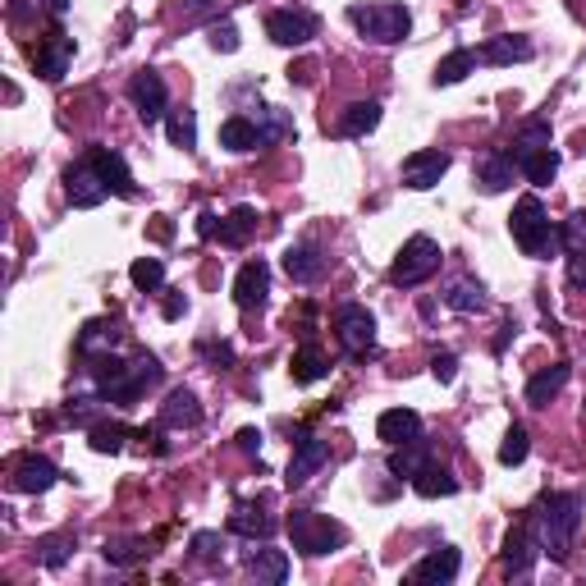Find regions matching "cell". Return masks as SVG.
<instances>
[{
    "label": "cell",
    "instance_id": "277c9868",
    "mask_svg": "<svg viewBox=\"0 0 586 586\" xmlns=\"http://www.w3.org/2000/svg\"><path fill=\"white\" fill-rule=\"evenodd\" d=\"M289 536H293V550H298V554H312V559H321V554H335V550H344V545H348L344 522L326 518V513H312V509L289 513Z\"/></svg>",
    "mask_w": 586,
    "mask_h": 586
},
{
    "label": "cell",
    "instance_id": "ac0fdd59",
    "mask_svg": "<svg viewBox=\"0 0 586 586\" xmlns=\"http://www.w3.org/2000/svg\"><path fill=\"white\" fill-rule=\"evenodd\" d=\"M458 568H463V554L454 550V545H440V550H431L426 559H417L413 568H408V582H431V586H449L458 577Z\"/></svg>",
    "mask_w": 586,
    "mask_h": 586
},
{
    "label": "cell",
    "instance_id": "6da1fadb",
    "mask_svg": "<svg viewBox=\"0 0 586 586\" xmlns=\"http://www.w3.org/2000/svg\"><path fill=\"white\" fill-rule=\"evenodd\" d=\"M527 522H532L536 541H541V550L550 559H568V545H573L577 527H582V495H573V490L541 495L536 509L527 513Z\"/></svg>",
    "mask_w": 586,
    "mask_h": 586
},
{
    "label": "cell",
    "instance_id": "d590c367",
    "mask_svg": "<svg viewBox=\"0 0 586 586\" xmlns=\"http://www.w3.org/2000/svg\"><path fill=\"white\" fill-rule=\"evenodd\" d=\"M101 554H106V564H115V568H133V564H142V559H152V545L142 541V536H115V541L101 545Z\"/></svg>",
    "mask_w": 586,
    "mask_h": 586
},
{
    "label": "cell",
    "instance_id": "8992f818",
    "mask_svg": "<svg viewBox=\"0 0 586 586\" xmlns=\"http://www.w3.org/2000/svg\"><path fill=\"white\" fill-rule=\"evenodd\" d=\"M92 385H97L101 399H110L115 408H133L142 399L138 380H133V362H124L120 353H101L92 358Z\"/></svg>",
    "mask_w": 586,
    "mask_h": 586
},
{
    "label": "cell",
    "instance_id": "cb8c5ba5",
    "mask_svg": "<svg viewBox=\"0 0 586 586\" xmlns=\"http://www.w3.org/2000/svg\"><path fill=\"white\" fill-rule=\"evenodd\" d=\"M275 527H280V522H275L266 509H252V504H239V509L229 513V532L248 536V541H271Z\"/></svg>",
    "mask_w": 586,
    "mask_h": 586
},
{
    "label": "cell",
    "instance_id": "681fc988",
    "mask_svg": "<svg viewBox=\"0 0 586 586\" xmlns=\"http://www.w3.org/2000/svg\"><path fill=\"white\" fill-rule=\"evenodd\" d=\"M220 550H225V541H220V532H193V554L202 559V564H216Z\"/></svg>",
    "mask_w": 586,
    "mask_h": 586
},
{
    "label": "cell",
    "instance_id": "ba28073f",
    "mask_svg": "<svg viewBox=\"0 0 586 586\" xmlns=\"http://www.w3.org/2000/svg\"><path fill=\"white\" fill-rule=\"evenodd\" d=\"M129 101L138 110L142 124H161L165 120V106H170V92H165V78L156 69H138L129 78Z\"/></svg>",
    "mask_w": 586,
    "mask_h": 586
},
{
    "label": "cell",
    "instance_id": "ee69618b",
    "mask_svg": "<svg viewBox=\"0 0 586 586\" xmlns=\"http://www.w3.org/2000/svg\"><path fill=\"white\" fill-rule=\"evenodd\" d=\"M129 435H133L129 426H106V422H97V426H92V449H97V454H120Z\"/></svg>",
    "mask_w": 586,
    "mask_h": 586
},
{
    "label": "cell",
    "instance_id": "4fadbf2b",
    "mask_svg": "<svg viewBox=\"0 0 586 586\" xmlns=\"http://www.w3.org/2000/svg\"><path fill=\"white\" fill-rule=\"evenodd\" d=\"M445 174H449V152H440V147H422V152H413L403 161V184L413 188V193L435 188Z\"/></svg>",
    "mask_w": 586,
    "mask_h": 586
},
{
    "label": "cell",
    "instance_id": "4dcf8cb0",
    "mask_svg": "<svg viewBox=\"0 0 586 586\" xmlns=\"http://www.w3.org/2000/svg\"><path fill=\"white\" fill-rule=\"evenodd\" d=\"M115 344H120V326L115 321H87L83 335H78V353H87V358L115 353Z\"/></svg>",
    "mask_w": 586,
    "mask_h": 586
},
{
    "label": "cell",
    "instance_id": "4316f807",
    "mask_svg": "<svg viewBox=\"0 0 586 586\" xmlns=\"http://www.w3.org/2000/svg\"><path fill=\"white\" fill-rule=\"evenodd\" d=\"M413 490L422 495V500H449V495H458V477L440 463H426L413 477Z\"/></svg>",
    "mask_w": 586,
    "mask_h": 586
},
{
    "label": "cell",
    "instance_id": "f1b7e54d",
    "mask_svg": "<svg viewBox=\"0 0 586 586\" xmlns=\"http://www.w3.org/2000/svg\"><path fill=\"white\" fill-rule=\"evenodd\" d=\"M426 463H431V445H426V440H408V445H394L390 449V477H399V481L403 477L413 481Z\"/></svg>",
    "mask_w": 586,
    "mask_h": 586
},
{
    "label": "cell",
    "instance_id": "9c48e42d",
    "mask_svg": "<svg viewBox=\"0 0 586 586\" xmlns=\"http://www.w3.org/2000/svg\"><path fill=\"white\" fill-rule=\"evenodd\" d=\"M326 458H330L326 440H321V435H312V431H303L298 440H293V458H289V477H284V486H289V490L307 486V481L326 467Z\"/></svg>",
    "mask_w": 586,
    "mask_h": 586
},
{
    "label": "cell",
    "instance_id": "11a10c76",
    "mask_svg": "<svg viewBox=\"0 0 586 586\" xmlns=\"http://www.w3.org/2000/svg\"><path fill=\"white\" fill-rule=\"evenodd\" d=\"M184 312H188V298L184 293H170V298H165V321H179Z\"/></svg>",
    "mask_w": 586,
    "mask_h": 586
},
{
    "label": "cell",
    "instance_id": "83f0119b",
    "mask_svg": "<svg viewBox=\"0 0 586 586\" xmlns=\"http://www.w3.org/2000/svg\"><path fill=\"white\" fill-rule=\"evenodd\" d=\"M477 170H481V188H486V193H504V188H513L518 161H513L509 152H486Z\"/></svg>",
    "mask_w": 586,
    "mask_h": 586
},
{
    "label": "cell",
    "instance_id": "91938a15",
    "mask_svg": "<svg viewBox=\"0 0 586 586\" xmlns=\"http://www.w3.org/2000/svg\"><path fill=\"white\" fill-rule=\"evenodd\" d=\"M46 10H51V14H55V19H60V14H65V10H69V0H46Z\"/></svg>",
    "mask_w": 586,
    "mask_h": 586
},
{
    "label": "cell",
    "instance_id": "f35d334b",
    "mask_svg": "<svg viewBox=\"0 0 586 586\" xmlns=\"http://www.w3.org/2000/svg\"><path fill=\"white\" fill-rule=\"evenodd\" d=\"M74 532H55V536H42V541L33 545L37 554V564L42 568H65L69 564V554H74Z\"/></svg>",
    "mask_w": 586,
    "mask_h": 586
},
{
    "label": "cell",
    "instance_id": "3957f363",
    "mask_svg": "<svg viewBox=\"0 0 586 586\" xmlns=\"http://www.w3.org/2000/svg\"><path fill=\"white\" fill-rule=\"evenodd\" d=\"M348 23H353L362 37L380 42V46H394V42H403V37L413 33V14H408V5H399V0H367V5H348Z\"/></svg>",
    "mask_w": 586,
    "mask_h": 586
},
{
    "label": "cell",
    "instance_id": "484cf974",
    "mask_svg": "<svg viewBox=\"0 0 586 586\" xmlns=\"http://www.w3.org/2000/svg\"><path fill=\"white\" fill-rule=\"evenodd\" d=\"M445 307H454V312H486L490 298H486V289H481V280L458 275V280L445 284Z\"/></svg>",
    "mask_w": 586,
    "mask_h": 586
},
{
    "label": "cell",
    "instance_id": "c3c4849f",
    "mask_svg": "<svg viewBox=\"0 0 586 586\" xmlns=\"http://www.w3.org/2000/svg\"><path fill=\"white\" fill-rule=\"evenodd\" d=\"M133 380H138V390L147 394L152 385H161V362H156L152 353H138V358H133Z\"/></svg>",
    "mask_w": 586,
    "mask_h": 586
},
{
    "label": "cell",
    "instance_id": "7c38bea8",
    "mask_svg": "<svg viewBox=\"0 0 586 586\" xmlns=\"http://www.w3.org/2000/svg\"><path fill=\"white\" fill-rule=\"evenodd\" d=\"M33 65H37V74H42L46 83H60V78L69 74V65H74V37L60 33V28H51L46 42L33 51Z\"/></svg>",
    "mask_w": 586,
    "mask_h": 586
},
{
    "label": "cell",
    "instance_id": "e0dca14e",
    "mask_svg": "<svg viewBox=\"0 0 586 586\" xmlns=\"http://www.w3.org/2000/svg\"><path fill=\"white\" fill-rule=\"evenodd\" d=\"M55 481H60V467H55L51 458L46 454H23L19 463H14L10 486L19 490V495H42V490H51Z\"/></svg>",
    "mask_w": 586,
    "mask_h": 586
},
{
    "label": "cell",
    "instance_id": "8d00e7d4",
    "mask_svg": "<svg viewBox=\"0 0 586 586\" xmlns=\"http://www.w3.org/2000/svg\"><path fill=\"white\" fill-rule=\"evenodd\" d=\"M477 60L481 55L477 51H467V46H458V51H449L445 60H440V65H435V87H454V83H463L467 74H472V69H477Z\"/></svg>",
    "mask_w": 586,
    "mask_h": 586
},
{
    "label": "cell",
    "instance_id": "7402d4cb",
    "mask_svg": "<svg viewBox=\"0 0 586 586\" xmlns=\"http://www.w3.org/2000/svg\"><path fill=\"white\" fill-rule=\"evenodd\" d=\"M376 435L390 449L394 445H408V440H422V417H417L413 408H390V413H380Z\"/></svg>",
    "mask_w": 586,
    "mask_h": 586
},
{
    "label": "cell",
    "instance_id": "30bf717a",
    "mask_svg": "<svg viewBox=\"0 0 586 586\" xmlns=\"http://www.w3.org/2000/svg\"><path fill=\"white\" fill-rule=\"evenodd\" d=\"M316 28H321V19H316L312 10H271L266 14V37L280 46H307L316 37Z\"/></svg>",
    "mask_w": 586,
    "mask_h": 586
},
{
    "label": "cell",
    "instance_id": "f907efd6",
    "mask_svg": "<svg viewBox=\"0 0 586 586\" xmlns=\"http://www.w3.org/2000/svg\"><path fill=\"white\" fill-rule=\"evenodd\" d=\"M211 51H225V55L239 51V28L234 23H216L211 28Z\"/></svg>",
    "mask_w": 586,
    "mask_h": 586
},
{
    "label": "cell",
    "instance_id": "7a4b0ae2",
    "mask_svg": "<svg viewBox=\"0 0 586 586\" xmlns=\"http://www.w3.org/2000/svg\"><path fill=\"white\" fill-rule=\"evenodd\" d=\"M509 234L527 257L536 261H550L554 252H564V239H559V225H550V211L541 207V197H522L518 207L509 216Z\"/></svg>",
    "mask_w": 586,
    "mask_h": 586
},
{
    "label": "cell",
    "instance_id": "f6af8a7d",
    "mask_svg": "<svg viewBox=\"0 0 586 586\" xmlns=\"http://www.w3.org/2000/svg\"><path fill=\"white\" fill-rule=\"evenodd\" d=\"M559 239H564V257L586 252V211H573V216L559 225Z\"/></svg>",
    "mask_w": 586,
    "mask_h": 586
},
{
    "label": "cell",
    "instance_id": "9a60e30c",
    "mask_svg": "<svg viewBox=\"0 0 586 586\" xmlns=\"http://www.w3.org/2000/svg\"><path fill=\"white\" fill-rule=\"evenodd\" d=\"M266 293H271V266L261 257L239 266V275H234V303H239L243 312H261V307H266Z\"/></svg>",
    "mask_w": 586,
    "mask_h": 586
},
{
    "label": "cell",
    "instance_id": "7bdbcfd3",
    "mask_svg": "<svg viewBox=\"0 0 586 586\" xmlns=\"http://www.w3.org/2000/svg\"><path fill=\"white\" fill-rule=\"evenodd\" d=\"M527 454H532L527 431H522V426H509V431H504V445H500V463L504 467H518V463H527Z\"/></svg>",
    "mask_w": 586,
    "mask_h": 586
},
{
    "label": "cell",
    "instance_id": "44dd1931",
    "mask_svg": "<svg viewBox=\"0 0 586 586\" xmlns=\"http://www.w3.org/2000/svg\"><path fill=\"white\" fill-rule=\"evenodd\" d=\"M477 55L486 60V65H527V60L536 55V46L522 33H504V37H490Z\"/></svg>",
    "mask_w": 586,
    "mask_h": 586
},
{
    "label": "cell",
    "instance_id": "f5cc1de1",
    "mask_svg": "<svg viewBox=\"0 0 586 586\" xmlns=\"http://www.w3.org/2000/svg\"><path fill=\"white\" fill-rule=\"evenodd\" d=\"M261 440H266V435H261L257 426H243V431H239V449H243L248 458H257V454H261Z\"/></svg>",
    "mask_w": 586,
    "mask_h": 586
},
{
    "label": "cell",
    "instance_id": "d6a6232c",
    "mask_svg": "<svg viewBox=\"0 0 586 586\" xmlns=\"http://www.w3.org/2000/svg\"><path fill=\"white\" fill-rule=\"evenodd\" d=\"M248 577H257V582H271V586L289 582V554H284V550H257V554H248Z\"/></svg>",
    "mask_w": 586,
    "mask_h": 586
},
{
    "label": "cell",
    "instance_id": "e575fe53",
    "mask_svg": "<svg viewBox=\"0 0 586 586\" xmlns=\"http://www.w3.org/2000/svg\"><path fill=\"white\" fill-rule=\"evenodd\" d=\"M216 234H220V243H225V248H243V243L257 234V211H252V207H234L225 220H220Z\"/></svg>",
    "mask_w": 586,
    "mask_h": 586
},
{
    "label": "cell",
    "instance_id": "b9f144b4",
    "mask_svg": "<svg viewBox=\"0 0 586 586\" xmlns=\"http://www.w3.org/2000/svg\"><path fill=\"white\" fill-rule=\"evenodd\" d=\"M106 408H110V399H69V422L74 426H87V431H92V426L101 422V417H106Z\"/></svg>",
    "mask_w": 586,
    "mask_h": 586
},
{
    "label": "cell",
    "instance_id": "7dc6e473",
    "mask_svg": "<svg viewBox=\"0 0 586 586\" xmlns=\"http://www.w3.org/2000/svg\"><path fill=\"white\" fill-rule=\"evenodd\" d=\"M197 358H207L216 371H225V367H234V348H229L225 339H202V344H197Z\"/></svg>",
    "mask_w": 586,
    "mask_h": 586
},
{
    "label": "cell",
    "instance_id": "f546056e",
    "mask_svg": "<svg viewBox=\"0 0 586 586\" xmlns=\"http://www.w3.org/2000/svg\"><path fill=\"white\" fill-rule=\"evenodd\" d=\"M289 371H293V380H298V385H316V380L330 376V358L316 344H303L298 353H293Z\"/></svg>",
    "mask_w": 586,
    "mask_h": 586
},
{
    "label": "cell",
    "instance_id": "8fae6325",
    "mask_svg": "<svg viewBox=\"0 0 586 586\" xmlns=\"http://www.w3.org/2000/svg\"><path fill=\"white\" fill-rule=\"evenodd\" d=\"M65 197L74 202L78 211H92V207H101V202L110 197V188L101 184L97 165H92V161H78V165H69V170H65Z\"/></svg>",
    "mask_w": 586,
    "mask_h": 586
},
{
    "label": "cell",
    "instance_id": "9f6ffc18",
    "mask_svg": "<svg viewBox=\"0 0 586 586\" xmlns=\"http://www.w3.org/2000/svg\"><path fill=\"white\" fill-rule=\"evenodd\" d=\"M197 234H202V239H216V216H211V211L197 216Z\"/></svg>",
    "mask_w": 586,
    "mask_h": 586
},
{
    "label": "cell",
    "instance_id": "6f0895ef",
    "mask_svg": "<svg viewBox=\"0 0 586 586\" xmlns=\"http://www.w3.org/2000/svg\"><path fill=\"white\" fill-rule=\"evenodd\" d=\"M152 239H174V225H170V220H165V216H156V225H152Z\"/></svg>",
    "mask_w": 586,
    "mask_h": 586
},
{
    "label": "cell",
    "instance_id": "836d02e7",
    "mask_svg": "<svg viewBox=\"0 0 586 586\" xmlns=\"http://www.w3.org/2000/svg\"><path fill=\"white\" fill-rule=\"evenodd\" d=\"M380 124V101H353V106L339 115V133L344 138H367Z\"/></svg>",
    "mask_w": 586,
    "mask_h": 586
},
{
    "label": "cell",
    "instance_id": "816d5d0a",
    "mask_svg": "<svg viewBox=\"0 0 586 586\" xmlns=\"http://www.w3.org/2000/svg\"><path fill=\"white\" fill-rule=\"evenodd\" d=\"M431 376L440 380V385H449V380L458 376V358H454V353H435V358H431Z\"/></svg>",
    "mask_w": 586,
    "mask_h": 586
},
{
    "label": "cell",
    "instance_id": "74e56055",
    "mask_svg": "<svg viewBox=\"0 0 586 586\" xmlns=\"http://www.w3.org/2000/svg\"><path fill=\"white\" fill-rule=\"evenodd\" d=\"M257 133H261V147H275V142H284V138H298V129H293V120L284 115L280 106H261L257 110Z\"/></svg>",
    "mask_w": 586,
    "mask_h": 586
},
{
    "label": "cell",
    "instance_id": "52a82bcc",
    "mask_svg": "<svg viewBox=\"0 0 586 586\" xmlns=\"http://www.w3.org/2000/svg\"><path fill=\"white\" fill-rule=\"evenodd\" d=\"M335 335H339V344H344V353L367 358L371 348H376V316L362 303H344L335 312Z\"/></svg>",
    "mask_w": 586,
    "mask_h": 586
},
{
    "label": "cell",
    "instance_id": "5b68a950",
    "mask_svg": "<svg viewBox=\"0 0 586 586\" xmlns=\"http://www.w3.org/2000/svg\"><path fill=\"white\" fill-rule=\"evenodd\" d=\"M435 271H440V243L426 239V234H413V239L399 248V257H394L390 284L394 289H417V284H426Z\"/></svg>",
    "mask_w": 586,
    "mask_h": 586
},
{
    "label": "cell",
    "instance_id": "bcb514c9",
    "mask_svg": "<svg viewBox=\"0 0 586 586\" xmlns=\"http://www.w3.org/2000/svg\"><path fill=\"white\" fill-rule=\"evenodd\" d=\"M532 147H550V124H545V120H532V124H522V129H518V138H513V147H509V152L518 156V152H532Z\"/></svg>",
    "mask_w": 586,
    "mask_h": 586
},
{
    "label": "cell",
    "instance_id": "1f68e13d",
    "mask_svg": "<svg viewBox=\"0 0 586 586\" xmlns=\"http://www.w3.org/2000/svg\"><path fill=\"white\" fill-rule=\"evenodd\" d=\"M220 147H229V152H257L261 147L257 124H252L248 115H229V120L220 124Z\"/></svg>",
    "mask_w": 586,
    "mask_h": 586
},
{
    "label": "cell",
    "instance_id": "db71d44e",
    "mask_svg": "<svg viewBox=\"0 0 586 586\" xmlns=\"http://www.w3.org/2000/svg\"><path fill=\"white\" fill-rule=\"evenodd\" d=\"M564 261H568V284L582 289L586 284V252H573V257H564Z\"/></svg>",
    "mask_w": 586,
    "mask_h": 586
},
{
    "label": "cell",
    "instance_id": "ffe728a7",
    "mask_svg": "<svg viewBox=\"0 0 586 586\" xmlns=\"http://www.w3.org/2000/svg\"><path fill=\"white\" fill-rule=\"evenodd\" d=\"M284 271H289L293 284H316L321 275H326V252H321V243H293L289 252H284Z\"/></svg>",
    "mask_w": 586,
    "mask_h": 586
},
{
    "label": "cell",
    "instance_id": "603a6c76",
    "mask_svg": "<svg viewBox=\"0 0 586 586\" xmlns=\"http://www.w3.org/2000/svg\"><path fill=\"white\" fill-rule=\"evenodd\" d=\"M513 161H518L522 179H527V184H536V188L554 184V174H559V152H554V147H532V152H518Z\"/></svg>",
    "mask_w": 586,
    "mask_h": 586
},
{
    "label": "cell",
    "instance_id": "ab89813d",
    "mask_svg": "<svg viewBox=\"0 0 586 586\" xmlns=\"http://www.w3.org/2000/svg\"><path fill=\"white\" fill-rule=\"evenodd\" d=\"M165 133H170V142L179 147V152H197V110H170L165 115Z\"/></svg>",
    "mask_w": 586,
    "mask_h": 586
},
{
    "label": "cell",
    "instance_id": "d4e9b609",
    "mask_svg": "<svg viewBox=\"0 0 586 586\" xmlns=\"http://www.w3.org/2000/svg\"><path fill=\"white\" fill-rule=\"evenodd\" d=\"M568 376H573V371H568V362H554V367L536 371V376L527 380V403H532V408H545L550 399H559V390L568 385Z\"/></svg>",
    "mask_w": 586,
    "mask_h": 586
},
{
    "label": "cell",
    "instance_id": "5bb4252c",
    "mask_svg": "<svg viewBox=\"0 0 586 586\" xmlns=\"http://www.w3.org/2000/svg\"><path fill=\"white\" fill-rule=\"evenodd\" d=\"M87 161L97 165L101 184H106L115 197H124V202H129V197H138V184H133L129 161H124V156L115 152V147H92V152H87Z\"/></svg>",
    "mask_w": 586,
    "mask_h": 586
},
{
    "label": "cell",
    "instance_id": "60d3db41",
    "mask_svg": "<svg viewBox=\"0 0 586 586\" xmlns=\"http://www.w3.org/2000/svg\"><path fill=\"white\" fill-rule=\"evenodd\" d=\"M129 280H133V289H142V293H156L165 284V266H161V257H138L129 266Z\"/></svg>",
    "mask_w": 586,
    "mask_h": 586
},
{
    "label": "cell",
    "instance_id": "680465c9",
    "mask_svg": "<svg viewBox=\"0 0 586 586\" xmlns=\"http://www.w3.org/2000/svg\"><path fill=\"white\" fill-rule=\"evenodd\" d=\"M216 10V0H184V14H207Z\"/></svg>",
    "mask_w": 586,
    "mask_h": 586
},
{
    "label": "cell",
    "instance_id": "2e32d148",
    "mask_svg": "<svg viewBox=\"0 0 586 586\" xmlns=\"http://www.w3.org/2000/svg\"><path fill=\"white\" fill-rule=\"evenodd\" d=\"M536 554H541V541H536L532 522H518V527H513V532L504 536V550H500V559H504V573H509V577L532 573Z\"/></svg>",
    "mask_w": 586,
    "mask_h": 586
},
{
    "label": "cell",
    "instance_id": "d6986e66",
    "mask_svg": "<svg viewBox=\"0 0 586 586\" xmlns=\"http://www.w3.org/2000/svg\"><path fill=\"white\" fill-rule=\"evenodd\" d=\"M161 426L165 431H193V426H202V403H197L193 390H170L161 403Z\"/></svg>",
    "mask_w": 586,
    "mask_h": 586
}]
</instances>
